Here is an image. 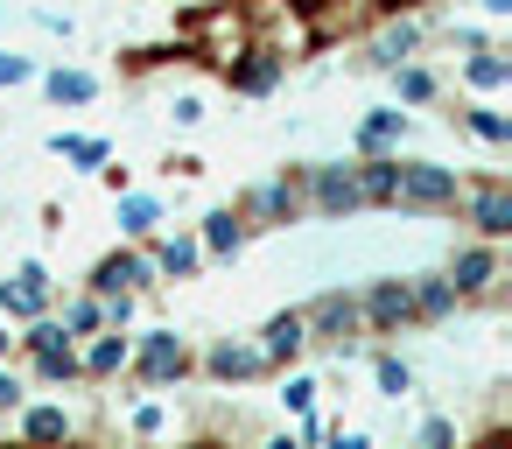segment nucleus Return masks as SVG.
Listing matches in <instances>:
<instances>
[{"label": "nucleus", "instance_id": "nucleus-1", "mask_svg": "<svg viewBox=\"0 0 512 449\" xmlns=\"http://www.w3.org/2000/svg\"><path fill=\"white\" fill-rule=\"evenodd\" d=\"M463 169L449 162H400L393 169V211H414V218H449L463 204Z\"/></svg>", "mask_w": 512, "mask_h": 449}, {"label": "nucleus", "instance_id": "nucleus-2", "mask_svg": "<svg viewBox=\"0 0 512 449\" xmlns=\"http://www.w3.org/2000/svg\"><path fill=\"white\" fill-rule=\"evenodd\" d=\"M120 379H134V386H148V393H169V386L197 379V351H190L183 330H141V337H134V358H127Z\"/></svg>", "mask_w": 512, "mask_h": 449}, {"label": "nucleus", "instance_id": "nucleus-3", "mask_svg": "<svg viewBox=\"0 0 512 449\" xmlns=\"http://www.w3.org/2000/svg\"><path fill=\"white\" fill-rule=\"evenodd\" d=\"M302 330H309V351H337V358H351V351L365 344L358 295H351V288H323L316 302H302Z\"/></svg>", "mask_w": 512, "mask_h": 449}, {"label": "nucleus", "instance_id": "nucleus-4", "mask_svg": "<svg viewBox=\"0 0 512 449\" xmlns=\"http://www.w3.org/2000/svg\"><path fill=\"white\" fill-rule=\"evenodd\" d=\"M232 211L253 225V239H260V232H288V225H302V218H309L295 169H281V176H267V183H253V190H239V197H232Z\"/></svg>", "mask_w": 512, "mask_h": 449}, {"label": "nucleus", "instance_id": "nucleus-5", "mask_svg": "<svg viewBox=\"0 0 512 449\" xmlns=\"http://www.w3.org/2000/svg\"><path fill=\"white\" fill-rule=\"evenodd\" d=\"M456 218H463V225H470L484 246H505V239H512V183H505L498 169H484L477 183H463Z\"/></svg>", "mask_w": 512, "mask_h": 449}, {"label": "nucleus", "instance_id": "nucleus-6", "mask_svg": "<svg viewBox=\"0 0 512 449\" xmlns=\"http://www.w3.org/2000/svg\"><path fill=\"white\" fill-rule=\"evenodd\" d=\"M295 183H302V204H309L316 218H358V211H365L351 162H302Z\"/></svg>", "mask_w": 512, "mask_h": 449}, {"label": "nucleus", "instance_id": "nucleus-7", "mask_svg": "<svg viewBox=\"0 0 512 449\" xmlns=\"http://www.w3.org/2000/svg\"><path fill=\"white\" fill-rule=\"evenodd\" d=\"M449 288H456V302H505V246H484V239H470V246H456V260H449V274H442Z\"/></svg>", "mask_w": 512, "mask_h": 449}, {"label": "nucleus", "instance_id": "nucleus-8", "mask_svg": "<svg viewBox=\"0 0 512 449\" xmlns=\"http://www.w3.org/2000/svg\"><path fill=\"white\" fill-rule=\"evenodd\" d=\"M162 288V274H155V260L141 253V246H113V253H99L92 260V274H85V295H155Z\"/></svg>", "mask_w": 512, "mask_h": 449}, {"label": "nucleus", "instance_id": "nucleus-9", "mask_svg": "<svg viewBox=\"0 0 512 449\" xmlns=\"http://www.w3.org/2000/svg\"><path fill=\"white\" fill-rule=\"evenodd\" d=\"M50 309H57V281H50L43 260H22L8 281H0V323H36Z\"/></svg>", "mask_w": 512, "mask_h": 449}, {"label": "nucleus", "instance_id": "nucleus-10", "mask_svg": "<svg viewBox=\"0 0 512 449\" xmlns=\"http://www.w3.org/2000/svg\"><path fill=\"white\" fill-rule=\"evenodd\" d=\"M225 71V92L232 99H274L281 92V78H288V57L281 50H267V43H246L232 64H218Z\"/></svg>", "mask_w": 512, "mask_h": 449}, {"label": "nucleus", "instance_id": "nucleus-11", "mask_svg": "<svg viewBox=\"0 0 512 449\" xmlns=\"http://www.w3.org/2000/svg\"><path fill=\"white\" fill-rule=\"evenodd\" d=\"M358 316H365V337H400V330H414V295H407V281H365L358 288Z\"/></svg>", "mask_w": 512, "mask_h": 449}, {"label": "nucleus", "instance_id": "nucleus-12", "mask_svg": "<svg viewBox=\"0 0 512 449\" xmlns=\"http://www.w3.org/2000/svg\"><path fill=\"white\" fill-rule=\"evenodd\" d=\"M197 372H204L211 386H253V379H274V365L260 358L253 337H218V344L197 358Z\"/></svg>", "mask_w": 512, "mask_h": 449}, {"label": "nucleus", "instance_id": "nucleus-13", "mask_svg": "<svg viewBox=\"0 0 512 449\" xmlns=\"http://www.w3.org/2000/svg\"><path fill=\"white\" fill-rule=\"evenodd\" d=\"M36 92H43L57 113H85V106H99L106 78L85 71V64H43V71H36Z\"/></svg>", "mask_w": 512, "mask_h": 449}, {"label": "nucleus", "instance_id": "nucleus-14", "mask_svg": "<svg viewBox=\"0 0 512 449\" xmlns=\"http://www.w3.org/2000/svg\"><path fill=\"white\" fill-rule=\"evenodd\" d=\"M190 232H197V246H204V267H225V260H239V253L253 246V225H246L232 204H211L204 225H190Z\"/></svg>", "mask_w": 512, "mask_h": 449}, {"label": "nucleus", "instance_id": "nucleus-15", "mask_svg": "<svg viewBox=\"0 0 512 449\" xmlns=\"http://www.w3.org/2000/svg\"><path fill=\"white\" fill-rule=\"evenodd\" d=\"M253 344H260V358L274 365V379H281V372H295V365L309 358V330H302V309H274V316L260 323V337H253Z\"/></svg>", "mask_w": 512, "mask_h": 449}, {"label": "nucleus", "instance_id": "nucleus-16", "mask_svg": "<svg viewBox=\"0 0 512 449\" xmlns=\"http://www.w3.org/2000/svg\"><path fill=\"white\" fill-rule=\"evenodd\" d=\"M113 225H120L127 246H148V239L169 225V197H162V190H120V197H113Z\"/></svg>", "mask_w": 512, "mask_h": 449}, {"label": "nucleus", "instance_id": "nucleus-17", "mask_svg": "<svg viewBox=\"0 0 512 449\" xmlns=\"http://www.w3.org/2000/svg\"><path fill=\"white\" fill-rule=\"evenodd\" d=\"M141 253L155 260V274H162V281H204V246H197V232H190V225L155 232Z\"/></svg>", "mask_w": 512, "mask_h": 449}, {"label": "nucleus", "instance_id": "nucleus-18", "mask_svg": "<svg viewBox=\"0 0 512 449\" xmlns=\"http://www.w3.org/2000/svg\"><path fill=\"white\" fill-rule=\"evenodd\" d=\"M71 442V407L64 400H22L15 407V449H57Z\"/></svg>", "mask_w": 512, "mask_h": 449}, {"label": "nucleus", "instance_id": "nucleus-19", "mask_svg": "<svg viewBox=\"0 0 512 449\" xmlns=\"http://www.w3.org/2000/svg\"><path fill=\"white\" fill-rule=\"evenodd\" d=\"M127 358H134V337H127V330H99V337L78 344V372H85V386H120Z\"/></svg>", "mask_w": 512, "mask_h": 449}, {"label": "nucleus", "instance_id": "nucleus-20", "mask_svg": "<svg viewBox=\"0 0 512 449\" xmlns=\"http://www.w3.org/2000/svg\"><path fill=\"white\" fill-rule=\"evenodd\" d=\"M421 43H428V22H421V15H386V29L372 36L365 64H372V71H393V64H407V57H421Z\"/></svg>", "mask_w": 512, "mask_h": 449}, {"label": "nucleus", "instance_id": "nucleus-21", "mask_svg": "<svg viewBox=\"0 0 512 449\" xmlns=\"http://www.w3.org/2000/svg\"><path fill=\"white\" fill-rule=\"evenodd\" d=\"M407 127H414V113H407V106H372V113L351 127V155H400Z\"/></svg>", "mask_w": 512, "mask_h": 449}, {"label": "nucleus", "instance_id": "nucleus-22", "mask_svg": "<svg viewBox=\"0 0 512 449\" xmlns=\"http://www.w3.org/2000/svg\"><path fill=\"white\" fill-rule=\"evenodd\" d=\"M456 78H463L477 99H498V92H512V57H505L498 43H484V50H470V57L456 64Z\"/></svg>", "mask_w": 512, "mask_h": 449}, {"label": "nucleus", "instance_id": "nucleus-23", "mask_svg": "<svg viewBox=\"0 0 512 449\" xmlns=\"http://www.w3.org/2000/svg\"><path fill=\"white\" fill-rule=\"evenodd\" d=\"M449 127H463V134L484 141V148H512V113H505L498 99H470L463 113H449Z\"/></svg>", "mask_w": 512, "mask_h": 449}, {"label": "nucleus", "instance_id": "nucleus-24", "mask_svg": "<svg viewBox=\"0 0 512 449\" xmlns=\"http://www.w3.org/2000/svg\"><path fill=\"white\" fill-rule=\"evenodd\" d=\"M43 148H50L57 162H71L78 176H99V169L113 162V141H106V134H71V127H57Z\"/></svg>", "mask_w": 512, "mask_h": 449}, {"label": "nucleus", "instance_id": "nucleus-25", "mask_svg": "<svg viewBox=\"0 0 512 449\" xmlns=\"http://www.w3.org/2000/svg\"><path fill=\"white\" fill-rule=\"evenodd\" d=\"M386 78H393V106H435V99L449 92V85H442V71H435V64H421V57L393 64Z\"/></svg>", "mask_w": 512, "mask_h": 449}, {"label": "nucleus", "instance_id": "nucleus-26", "mask_svg": "<svg viewBox=\"0 0 512 449\" xmlns=\"http://www.w3.org/2000/svg\"><path fill=\"white\" fill-rule=\"evenodd\" d=\"M407 295H414V330H428V323H449L463 302H456V288L442 281V274H414L407 281Z\"/></svg>", "mask_w": 512, "mask_h": 449}, {"label": "nucleus", "instance_id": "nucleus-27", "mask_svg": "<svg viewBox=\"0 0 512 449\" xmlns=\"http://www.w3.org/2000/svg\"><path fill=\"white\" fill-rule=\"evenodd\" d=\"M22 379H36V386H85V372H78V344H57V351L22 358Z\"/></svg>", "mask_w": 512, "mask_h": 449}, {"label": "nucleus", "instance_id": "nucleus-28", "mask_svg": "<svg viewBox=\"0 0 512 449\" xmlns=\"http://www.w3.org/2000/svg\"><path fill=\"white\" fill-rule=\"evenodd\" d=\"M50 316H57V330H64L71 344H85V337H99V330H106L99 295H64V309H50Z\"/></svg>", "mask_w": 512, "mask_h": 449}, {"label": "nucleus", "instance_id": "nucleus-29", "mask_svg": "<svg viewBox=\"0 0 512 449\" xmlns=\"http://www.w3.org/2000/svg\"><path fill=\"white\" fill-rule=\"evenodd\" d=\"M372 379H379L386 400H407V393H414V365H407L400 351H386V344L372 351Z\"/></svg>", "mask_w": 512, "mask_h": 449}, {"label": "nucleus", "instance_id": "nucleus-30", "mask_svg": "<svg viewBox=\"0 0 512 449\" xmlns=\"http://www.w3.org/2000/svg\"><path fill=\"white\" fill-rule=\"evenodd\" d=\"M316 393H323V386H316L309 372H281V407H288V414H316Z\"/></svg>", "mask_w": 512, "mask_h": 449}, {"label": "nucleus", "instance_id": "nucleus-31", "mask_svg": "<svg viewBox=\"0 0 512 449\" xmlns=\"http://www.w3.org/2000/svg\"><path fill=\"white\" fill-rule=\"evenodd\" d=\"M36 57L29 50H0V92H22V85H36Z\"/></svg>", "mask_w": 512, "mask_h": 449}, {"label": "nucleus", "instance_id": "nucleus-32", "mask_svg": "<svg viewBox=\"0 0 512 449\" xmlns=\"http://www.w3.org/2000/svg\"><path fill=\"white\" fill-rule=\"evenodd\" d=\"M169 120H176V127H204V120H211L204 92H176V99H169Z\"/></svg>", "mask_w": 512, "mask_h": 449}, {"label": "nucleus", "instance_id": "nucleus-33", "mask_svg": "<svg viewBox=\"0 0 512 449\" xmlns=\"http://www.w3.org/2000/svg\"><path fill=\"white\" fill-rule=\"evenodd\" d=\"M162 428H169V407H162V400H141V407H134V435H141V442H155Z\"/></svg>", "mask_w": 512, "mask_h": 449}, {"label": "nucleus", "instance_id": "nucleus-34", "mask_svg": "<svg viewBox=\"0 0 512 449\" xmlns=\"http://www.w3.org/2000/svg\"><path fill=\"white\" fill-rule=\"evenodd\" d=\"M99 309H106V330H127V323L141 316V295H106Z\"/></svg>", "mask_w": 512, "mask_h": 449}, {"label": "nucleus", "instance_id": "nucleus-35", "mask_svg": "<svg viewBox=\"0 0 512 449\" xmlns=\"http://www.w3.org/2000/svg\"><path fill=\"white\" fill-rule=\"evenodd\" d=\"M421 449H456V421L449 414H428L421 421Z\"/></svg>", "mask_w": 512, "mask_h": 449}, {"label": "nucleus", "instance_id": "nucleus-36", "mask_svg": "<svg viewBox=\"0 0 512 449\" xmlns=\"http://www.w3.org/2000/svg\"><path fill=\"white\" fill-rule=\"evenodd\" d=\"M22 400H29V379H22L15 365H0V414H15Z\"/></svg>", "mask_w": 512, "mask_h": 449}, {"label": "nucleus", "instance_id": "nucleus-37", "mask_svg": "<svg viewBox=\"0 0 512 449\" xmlns=\"http://www.w3.org/2000/svg\"><path fill=\"white\" fill-rule=\"evenodd\" d=\"M323 449H372V435H365V428H344V421H330V428H323Z\"/></svg>", "mask_w": 512, "mask_h": 449}, {"label": "nucleus", "instance_id": "nucleus-38", "mask_svg": "<svg viewBox=\"0 0 512 449\" xmlns=\"http://www.w3.org/2000/svg\"><path fill=\"white\" fill-rule=\"evenodd\" d=\"M36 22H43V29H50V36H64V43H71V36H78V22H71V15H57V8H36Z\"/></svg>", "mask_w": 512, "mask_h": 449}, {"label": "nucleus", "instance_id": "nucleus-39", "mask_svg": "<svg viewBox=\"0 0 512 449\" xmlns=\"http://www.w3.org/2000/svg\"><path fill=\"white\" fill-rule=\"evenodd\" d=\"M162 169H169V176H176V183H197V176H204V162H197V155H169V162H162Z\"/></svg>", "mask_w": 512, "mask_h": 449}, {"label": "nucleus", "instance_id": "nucleus-40", "mask_svg": "<svg viewBox=\"0 0 512 449\" xmlns=\"http://www.w3.org/2000/svg\"><path fill=\"white\" fill-rule=\"evenodd\" d=\"M99 183H106V190H113V197H120V190H134V176H127V169H113V162H106V169H99Z\"/></svg>", "mask_w": 512, "mask_h": 449}, {"label": "nucleus", "instance_id": "nucleus-41", "mask_svg": "<svg viewBox=\"0 0 512 449\" xmlns=\"http://www.w3.org/2000/svg\"><path fill=\"white\" fill-rule=\"evenodd\" d=\"M260 449H302V442H295V428H281V435H267Z\"/></svg>", "mask_w": 512, "mask_h": 449}, {"label": "nucleus", "instance_id": "nucleus-42", "mask_svg": "<svg viewBox=\"0 0 512 449\" xmlns=\"http://www.w3.org/2000/svg\"><path fill=\"white\" fill-rule=\"evenodd\" d=\"M477 8H484L491 22H505V15H512V0H477Z\"/></svg>", "mask_w": 512, "mask_h": 449}, {"label": "nucleus", "instance_id": "nucleus-43", "mask_svg": "<svg viewBox=\"0 0 512 449\" xmlns=\"http://www.w3.org/2000/svg\"><path fill=\"white\" fill-rule=\"evenodd\" d=\"M8 351H15V337H8V323H0V358H8Z\"/></svg>", "mask_w": 512, "mask_h": 449}]
</instances>
